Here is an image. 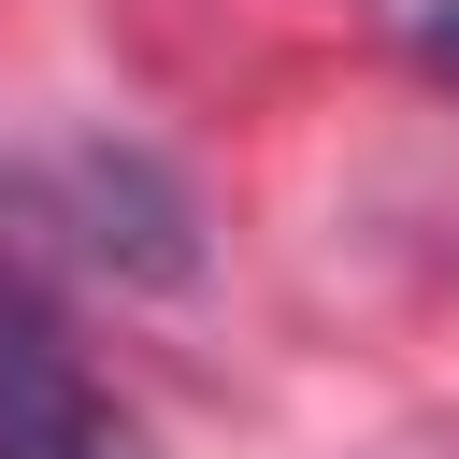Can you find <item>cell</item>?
Instances as JSON below:
<instances>
[{
	"label": "cell",
	"instance_id": "7a4b0ae2",
	"mask_svg": "<svg viewBox=\"0 0 459 459\" xmlns=\"http://www.w3.org/2000/svg\"><path fill=\"white\" fill-rule=\"evenodd\" d=\"M416 57H430V72H459V0H416Z\"/></svg>",
	"mask_w": 459,
	"mask_h": 459
},
{
	"label": "cell",
	"instance_id": "6da1fadb",
	"mask_svg": "<svg viewBox=\"0 0 459 459\" xmlns=\"http://www.w3.org/2000/svg\"><path fill=\"white\" fill-rule=\"evenodd\" d=\"M0 459H129V430L86 387V359H72V330H57L14 230H0Z\"/></svg>",
	"mask_w": 459,
	"mask_h": 459
},
{
	"label": "cell",
	"instance_id": "3957f363",
	"mask_svg": "<svg viewBox=\"0 0 459 459\" xmlns=\"http://www.w3.org/2000/svg\"><path fill=\"white\" fill-rule=\"evenodd\" d=\"M0 230H14V215H0Z\"/></svg>",
	"mask_w": 459,
	"mask_h": 459
}]
</instances>
